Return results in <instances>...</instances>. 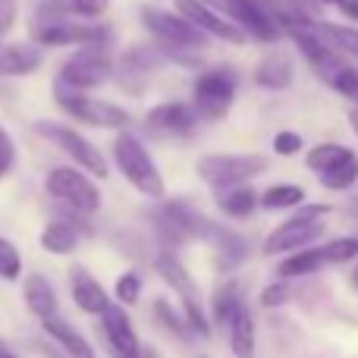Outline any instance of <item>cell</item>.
Here are the masks:
<instances>
[{
	"mask_svg": "<svg viewBox=\"0 0 358 358\" xmlns=\"http://www.w3.org/2000/svg\"><path fill=\"white\" fill-rule=\"evenodd\" d=\"M302 148H305V138L299 136L296 129H283V132L273 136V151H277L280 157H292V155H299Z\"/></svg>",
	"mask_w": 358,
	"mask_h": 358,
	"instance_id": "cell-36",
	"label": "cell"
},
{
	"mask_svg": "<svg viewBox=\"0 0 358 358\" xmlns=\"http://www.w3.org/2000/svg\"><path fill=\"white\" fill-rule=\"evenodd\" d=\"M54 94H57V104L66 113H73L79 123L98 126V129H123L129 123V113L123 107L110 104V101L88 98L85 92H54Z\"/></svg>",
	"mask_w": 358,
	"mask_h": 358,
	"instance_id": "cell-14",
	"label": "cell"
},
{
	"mask_svg": "<svg viewBox=\"0 0 358 358\" xmlns=\"http://www.w3.org/2000/svg\"><path fill=\"white\" fill-rule=\"evenodd\" d=\"M0 358H16V355H13V352H10V349H6V346H3V340H0Z\"/></svg>",
	"mask_w": 358,
	"mask_h": 358,
	"instance_id": "cell-43",
	"label": "cell"
},
{
	"mask_svg": "<svg viewBox=\"0 0 358 358\" xmlns=\"http://www.w3.org/2000/svg\"><path fill=\"white\" fill-rule=\"evenodd\" d=\"M308 25L330 44V48L340 50L343 57H352V60H358V29H355V25L327 22V19H315V16H311Z\"/></svg>",
	"mask_w": 358,
	"mask_h": 358,
	"instance_id": "cell-26",
	"label": "cell"
},
{
	"mask_svg": "<svg viewBox=\"0 0 358 358\" xmlns=\"http://www.w3.org/2000/svg\"><path fill=\"white\" fill-rule=\"evenodd\" d=\"M355 258H358V233L321 242V245L315 242V245H305L299 252L283 255V264H277V273L286 280H296V277H308V273L324 271V267L349 264Z\"/></svg>",
	"mask_w": 358,
	"mask_h": 358,
	"instance_id": "cell-3",
	"label": "cell"
},
{
	"mask_svg": "<svg viewBox=\"0 0 358 358\" xmlns=\"http://www.w3.org/2000/svg\"><path fill=\"white\" fill-rule=\"evenodd\" d=\"M317 182H321L327 192H349L358 182V155L349 157V161H343V164H336V167L324 170V173H317Z\"/></svg>",
	"mask_w": 358,
	"mask_h": 358,
	"instance_id": "cell-32",
	"label": "cell"
},
{
	"mask_svg": "<svg viewBox=\"0 0 358 358\" xmlns=\"http://www.w3.org/2000/svg\"><path fill=\"white\" fill-rule=\"evenodd\" d=\"M113 157L120 164V173L129 179L142 195H151V198H161L164 195V176L161 170L155 167L151 155L145 151V145L138 142L136 136L129 132H120L117 142H113Z\"/></svg>",
	"mask_w": 358,
	"mask_h": 358,
	"instance_id": "cell-6",
	"label": "cell"
},
{
	"mask_svg": "<svg viewBox=\"0 0 358 358\" xmlns=\"http://www.w3.org/2000/svg\"><path fill=\"white\" fill-rule=\"evenodd\" d=\"M16 16H19L16 0H0V38L10 35V29L16 25Z\"/></svg>",
	"mask_w": 358,
	"mask_h": 358,
	"instance_id": "cell-41",
	"label": "cell"
},
{
	"mask_svg": "<svg viewBox=\"0 0 358 358\" xmlns=\"http://www.w3.org/2000/svg\"><path fill=\"white\" fill-rule=\"evenodd\" d=\"M155 267H157V273H161V277L176 289V296H179V302H182V315H185V321H189V327L195 330L198 336H208V334H210L208 315H204L201 299H198V286H195V280H192V273L185 271V264L176 258L173 252H161V255L155 258Z\"/></svg>",
	"mask_w": 358,
	"mask_h": 358,
	"instance_id": "cell-10",
	"label": "cell"
},
{
	"mask_svg": "<svg viewBox=\"0 0 358 358\" xmlns=\"http://www.w3.org/2000/svg\"><path fill=\"white\" fill-rule=\"evenodd\" d=\"M217 204H220V210L229 217H248L261 204V198L248 182H239V185L217 189Z\"/></svg>",
	"mask_w": 358,
	"mask_h": 358,
	"instance_id": "cell-27",
	"label": "cell"
},
{
	"mask_svg": "<svg viewBox=\"0 0 358 358\" xmlns=\"http://www.w3.org/2000/svg\"><path fill=\"white\" fill-rule=\"evenodd\" d=\"M41 248L50 255H69L79 248V229L66 220H54L41 229Z\"/></svg>",
	"mask_w": 358,
	"mask_h": 358,
	"instance_id": "cell-29",
	"label": "cell"
},
{
	"mask_svg": "<svg viewBox=\"0 0 358 358\" xmlns=\"http://www.w3.org/2000/svg\"><path fill=\"white\" fill-rule=\"evenodd\" d=\"M35 129L41 132L44 138H50V142H54L60 151H66V155L73 157V164L85 167L88 173H94V176H107V164H104V157H101V151L94 148V145L88 142L85 136L73 132L69 126H63V123H38Z\"/></svg>",
	"mask_w": 358,
	"mask_h": 358,
	"instance_id": "cell-16",
	"label": "cell"
},
{
	"mask_svg": "<svg viewBox=\"0 0 358 358\" xmlns=\"http://www.w3.org/2000/svg\"><path fill=\"white\" fill-rule=\"evenodd\" d=\"M349 157H355V151L349 148V145H340V142H321L315 145V148L305 155V167L311 170V173H324V170L336 167V164L349 161Z\"/></svg>",
	"mask_w": 358,
	"mask_h": 358,
	"instance_id": "cell-28",
	"label": "cell"
},
{
	"mask_svg": "<svg viewBox=\"0 0 358 358\" xmlns=\"http://www.w3.org/2000/svg\"><path fill=\"white\" fill-rule=\"evenodd\" d=\"M176 10L182 13L189 22H195L208 38H220L227 44H245V31L233 22L223 10H217L210 0H176Z\"/></svg>",
	"mask_w": 358,
	"mask_h": 358,
	"instance_id": "cell-15",
	"label": "cell"
},
{
	"mask_svg": "<svg viewBox=\"0 0 358 358\" xmlns=\"http://www.w3.org/2000/svg\"><path fill=\"white\" fill-rule=\"evenodd\" d=\"M164 63H167V54H164L157 44H136V48H129L123 57H120L117 66H113L117 69L120 92L142 94L145 85H148V79L164 66Z\"/></svg>",
	"mask_w": 358,
	"mask_h": 358,
	"instance_id": "cell-13",
	"label": "cell"
},
{
	"mask_svg": "<svg viewBox=\"0 0 358 358\" xmlns=\"http://www.w3.org/2000/svg\"><path fill=\"white\" fill-rule=\"evenodd\" d=\"M236 88H239V76H236L233 66L204 69L195 79V85H192V107L208 123L223 120L236 101Z\"/></svg>",
	"mask_w": 358,
	"mask_h": 358,
	"instance_id": "cell-5",
	"label": "cell"
},
{
	"mask_svg": "<svg viewBox=\"0 0 358 358\" xmlns=\"http://www.w3.org/2000/svg\"><path fill=\"white\" fill-rule=\"evenodd\" d=\"M349 129H352L355 138H358V104L352 107V110H349Z\"/></svg>",
	"mask_w": 358,
	"mask_h": 358,
	"instance_id": "cell-42",
	"label": "cell"
},
{
	"mask_svg": "<svg viewBox=\"0 0 358 358\" xmlns=\"http://www.w3.org/2000/svg\"><path fill=\"white\" fill-rule=\"evenodd\" d=\"M299 204H305V189L299 182H277L271 189H264V195H261L264 210H292Z\"/></svg>",
	"mask_w": 358,
	"mask_h": 358,
	"instance_id": "cell-30",
	"label": "cell"
},
{
	"mask_svg": "<svg viewBox=\"0 0 358 358\" xmlns=\"http://www.w3.org/2000/svg\"><path fill=\"white\" fill-rule=\"evenodd\" d=\"M69 283H73L76 305H79L82 311H88V315H101V311L110 305L104 286H101L98 280H94L92 273L85 271V267H73V273H69Z\"/></svg>",
	"mask_w": 358,
	"mask_h": 358,
	"instance_id": "cell-21",
	"label": "cell"
},
{
	"mask_svg": "<svg viewBox=\"0 0 358 358\" xmlns=\"http://www.w3.org/2000/svg\"><path fill=\"white\" fill-rule=\"evenodd\" d=\"M198 113L192 104H182V101H167V104H157L155 110L145 117V126H148L155 136H189L198 126Z\"/></svg>",
	"mask_w": 358,
	"mask_h": 358,
	"instance_id": "cell-18",
	"label": "cell"
},
{
	"mask_svg": "<svg viewBox=\"0 0 358 358\" xmlns=\"http://www.w3.org/2000/svg\"><path fill=\"white\" fill-rule=\"evenodd\" d=\"M22 296H25V305L35 317H50L57 315V292H54V283H50L44 273H29L22 283Z\"/></svg>",
	"mask_w": 358,
	"mask_h": 358,
	"instance_id": "cell-23",
	"label": "cell"
},
{
	"mask_svg": "<svg viewBox=\"0 0 358 358\" xmlns=\"http://www.w3.org/2000/svg\"><path fill=\"white\" fill-rule=\"evenodd\" d=\"M229 349L236 358H255V315L245 302L229 317Z\"/></svg>",
	"mask_w": 358,
	"mask_h": 358,
	"instance_id": "cell-24",
	"label": "cell"
},
{
	"mask_svg": "<svg viewBox=\"0 0 358 358\" xmlns=\"http://www.w3.org/2000/svg\"><path fill=\"white\" fill-rule=\"evenodd\" d=\"M210 223L214 220H208V217L192 208L189 201H167L155 210L157 233L167 242H173V245H182V242H192V239H204Z\"/></svg>",
	"mask_w": 358,
	"mask_h": 358,
	"instance_id": "cell-11",
	"label": "cell"
},
{
	"mask_svg": "<svg viewBox=\"0 0 358 358\" xmlns=\"http://www.w3.org/2000/svg\"><path fill=\"white\" fill-rule=\"evenodd\" d=\"M48 192L60 204L79 210V214H94L101 208V192L82 170L76 167H57L48 176Z\"/></svg>",
	"mask_w": 358,
	"mask_h": 358,
	"instance_id": "cell-12",
	"label": "cell"
},
{
	"mask_svg": "<svg viewBox=\"0 0 358 358\" xmlns=\"http://www.w3.org/2000/svg\"><path fill=\"white\" fill-rule=\"evenodd\" d=\"M101 334H104V343L113 352V358H142L136 327H132L129 315L120 305H107L101 311Z\"/></svg>",
	"mask_w": 358,
	"mask_h": 358,
	"instance_id": "cell-17",
	"label": "cell"
},
{
	"mask_svg": "<svg viewBox=\"0 0 358 358\" xmlns=\"http://www.w3.org/2000/svg\"><path fill=\"white\" fill-rule=\"evenodd\" d=\"M138 296H142V280H138V273H123V277L117 280L120 305H136Z\"/></svg>",
	"mask_w": 358,
	"mask_h": 358,
	"instance_id": "cell-37",
	"label": "cell"
},
{
	"mask_svg": "<svg viewBox=\"0 0 358 358\" xmlns=\"http://www.w3.org/2000/svg\"><path fill=\"white\" fill-rule=\"evenodd\" d=\"M31 38L41 48H66V44L82 48V44H107L110 29L82 16H63L54 22H31Z\"/></svg>",
	"mask_w": 358,
	"mask_h": 358,
	"instance_id": "cell-9",
	"label": "cell"
},
{
	"mask_svg": "<svg viewBox=\"0 0 358 358\" xmlns=\"http://www.w3.org/2000/svg\"><path fill=\"white\" fill-rule=\"evenodd\" d=\"M13 164H16V145H13L10 132L0 126V179L13 170Z\"/></svg>",
	"mask_w": 358,
	"mask_h": 358,
	"instance_id": "cell-39",
	"label": "cell"
},
{
	"mask_svg": "<svg viewBox=\"0 0 358 358\" xmlns=\"http://www.w3.org/2000/svg\"><path fill=\"white\" fill-rule=\"evenodd\" d=\"M267 157L264 155H204L198 161V179L210 185V189H227V185L252 182L255 176L267 173Z\"/></svg>",
	"mask_w": 358,
	"mask_h": 358,
	"instance_id": "cell-8",
	"label": "cell"
},
{
	"mask_svg": "<svg viewBox=\"0 0 358 358\" xmlns=\"http://www.w3.org/2000/svg\"><path fill=\"white\" fill-rule=\"evenodd\" d=\"M142 25L155 35V44L167 54V60H176L179 66H195L198 50L208 44V35L198 29L195 22L173 10H161V6H142L138 10Z\"/></svg>",
	"mask_w": 358,
	"mask_h": 358,
	"instance_id": "cell-1",
	"label": "cell"
},
{
	"mask_svg": "<svg viewBox=\"0 0 358 358\" xmlns=\"http://www.w3.org/2000/svg\"><path fill=\"white\" fill-rule=\"evenodd\" d=\"M204 242H210L217 252V261H220V267H236L242 264V258L248 255V245L242 236L229 233V229H223L220 223H210L208 236H204Z\"/></svg>",
	"mask_w": 358,
	"mask_h": 358,
	"instance_id": "cell-25",
	"label": "cell"
},
{
	"mask_svg": "<svg viewBox=\"0 0 358 358\" xmlns=\"http://www.w3.org/2000/svg\"><path fill=\"white\" fill-rule=\"evenodd\" d=\"M76 10V16L82 19H101L107 13V6H110V0H69Z\"/></svg>",
	"mask_w": 358,
	"mask_h": 358,
	"instance_id": "cell-40",
	"label": "cell"
},
{
	"mask_svg": "<svg viewBox=\"0 0 358 358\" xmlns=\"http://www.w3.org/2000/svg\"><path fill=\"white\" fill-rule=\"evenodd\" d=\"M155 315H157V321H161L167 330H173L176 336H189V334H195V330L189 327V321H185V315H176L173 305H170L167 299H157V302H155Z\"/></svg>",
	"mask_w": 358,
	"mask_h": 358,
	"instance_id": "cell-33",
	"label": "cell"
},
{
	"mask_svg": "<svg viewBox=\"0 0 358 358\" xmlns=\"http://www.w3.org/2000/svg\"><path fill=\"white\" fill-rule=\"evenodd\" d=\"M245 302L242 299V289H239V283L236 280H229V283H223L220 289L214 292V299H210V315H214V321L220 324H229V317L236 315V308Z\"/></svg>",
	"mask_w": 358,
	"mask_h": 358,
	"instance_id": "cell-31",
	"label": "cell"
},
{
	"mask_svg": "<svg viewBox=\"0 0 358 358\" xmlns=\"http://www.w3.org/2000/svg\"><path fill=\"white\" fill-rule=\"evenodd\" d=\"M44 54L41 44H29V41H0V76H29L41 66Z\"/></svg>",
	"mask_w": 358,
	"mask_h": 358,
	"instance_id": "cell-19",
	"label": "cell"
},
{
	"mask_svg": "<svg viewBox=\"0 0 358 358\" xmlns=\"http://www.w3.org/2000/svg\"><path fill=\"white\" fill-rule=\"evenodd\" d=\"M22 273V258H19L16 245L6 239H0V277L3 280H19Z\"/></svg>",
	"mask_w": 358,
	"mask_h": 358,
	"instance_id": "cell-35",
	"label": "cell"
},
{
	"mask_svg": "<svg viewBox=\"0 0 358 358\" xmlns=\"http://www.w3.org/2000/svg\"><path fill=\"white\" fill-rule=\"evenodd\" d=\"M41 324H44V334H48V340L57 343V346H60L69 358H94V349L88 346V340H82L79 330L69 327L63 317L50 315V317H44Z\"/></svg>",
	"mask_w": 358,
	"mask_h": 358,
	"instance_id": "cell-22",
	"label": "cell"
},
{
	"mask_svg": "<svg viewBox=\"0 0 358 358\" xmlns=\"http://www.w3.org/2000/svg\"><path fill=\"white\" fill-rule=\"evenodd\" d=\"M210 3L227 13L252 41L277 44L283 38V25L277 22V13L267 0H210Z\"/></svg>",
	"mask_w": 358,
	"mask_h": 358,
	"instance_id": "cell-7",
	"label": "cell"
},
{
	"mask_svg": "<svg viewBox=\"0 0 358 358\" xmlns=\"http://www.w3.org/2000/svg\"><path fill=\"white\" fill-rule=\"evenodd\" d=\"M317 3H324V6H343L346 0H317Z\"/></svg>",
	"mask_w": 358,
	"mask_h": 358,
	"instance_id": "cell-44",
	"label": "cell"
},
{
	"mask_svg": "<svg viewBox=\"0 0 358 358\" xmlns=\"http://www.w3.org/2000/svg\"><path fill=\"white\" fill-rule=\"evenodd\" d=\"M327 85L334 88L336 94H343L346 101H352V104H358V69H355V66H349V63H346V66H343L340 73H336L334 79L327 82Z\"/></svg>",
	"mask_w": 358,
	"mask_h": 358,
	"instance_id": "cell-34",
	"label": "cell"
},
{
	"mask_svg": "<svg viewBox=\"0 0 358 358\" xmlns=\"http://www.w3.org/2000/svg\"><path fill=\"white\" fill-rule=\"evenodd\" d=\"M113 57L107 54V44H82L57 73L54 92H88L104 85L113 76Z\"/></svg>",
	"mask_w": 358,
	"mask_h": 358,
	"instance_id": "cell-4",
	"label": "cell"
},
{
	"mask_svg": "<svg viewBox=\"0 0 358 358\" xmlns=\"http://www.w3.org/2000/svg\"><path fill=\"white\" fill-rule=\"evenodd\" d=\"M283 283H271L264 292H261V305L264 308H280V305H286L292 299V286H289V280L286 277H280Z\"/></svg>",
	"mask_w": 358,
	"mask_h": 358,
	"instance_id": "cell-38",
	"label": "cell"
},
{
	"mask_svg": "<svg viewBox=\"0 0 358 358\" xmlns=\"http://www.w3.org/2000/svg\"><path fill=\"white\" fill-rule=\"evenodd\" d=\"M352 283H355V289H358V267L352 271Z\"/></svg>",
	"mask_w": 358,
	"mask_h": 358,
	"instance_id": "cell-45",
	"label": "cell"
},
{
	"mask_svg": "<svg viewBox=\"0 0 358 358\" xmlns=\"http://www.w3.org/2000/svg\"><path fill=\"white\" fill-rule=\"evenodd\" d=\"M334 214L330 204H299V214L273 227L264 239V255H289L305 245H315L324 233H327V217Z\"/></svg>",
	"mask_w": 358,
	"mask_h": 358,
	"instance_id": "cell-2",
	"label": "cell"
},
{
	"mask_svg": "<svg viewBox=\"0 0 358 358\" xmlns=\"http://www.w3.org/2000/svg\"><path fill=\"white\" fill-rule=\"evenodd\" d=\"M292 79H296V66H292L289 54H283V50H271L255 66V82L267 92H283V88L292 85Z\"/></svg>",
	"mask_w": 358,
	"mask_h": 358,
	"instance_id": "cell-20",
	"label": "cell"
}]
</instances>
